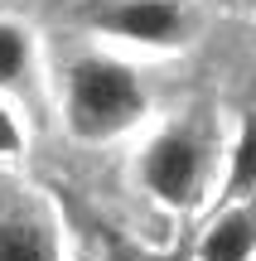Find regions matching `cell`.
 <instances>
[{
    "label": "cell",
    "instance_id": "obj_1",
    "mask_svg": "<svg viewBox=\"0 0 256 261\" xmlns=\"http://www.w3.org/2000/svg\"><path fill=\"white\" fill-rule=\"evenodd\" d=\"M58 92H63V121L77 140H111L131 130L150 107L135 63H126L111 48H77L58 68Z\"/></svg>",
    "mask_w": 256,
    "mask_h": 261
},
{
    "label": "cell",
    "instance_id": "obj_7",
    "mask_svg": "<svg viewBox=\"0 0 256 261\" xmlns=\"http://www.w3.org/2000/svg\"><path fill=\"white\" fill-rule=\"evenodd\" d=\"M251 189H256V112H247L242 136L227 155V198H242Z\"/></svg>",
    "mask_w": 256,
    "mask_h": 261
},
{
    "label": "cell",
    "instance_id": "obj_4",
    "mask_svg": "<svg viewBox=\"0 0 256 261\" xmlns=\"http://www.w3.org/2000/svg\"><path fill=\"white\" fill-rule=\"evenodd\" d=\"M39 77V39L24 19L0 15V97H29Z\"/></svg>",
    "mask_w": 256,
    "mask_h": 261
},
{
    "label": "cell",
    "instance_id": "obj_9",
    "mask_svg": "<svg viewBox=\"0 0 256 261\" xmlns=\"http://www.w3.org/2000/svg\"><path fill=\"white\" fill-rule=\"evenodd\" d=\"M247 5H251V10H256V0H247Z\"/></svg>",
    "mask_w": 256,
    "mask_h": 261
},
{
    "label": "cell",
    "instance_id": "obj_5",
    "mask_svg": "<svg viewBox=\"0 0 256 261\" xmlns=\"http://www.w3.org/2000/svg\"><path fill=\"white\" fill-rule=\"evenodd\" d=\"M256 252V208L237 203L203 232L198 242V261H251Z\"/></svg>",
    "mask_w": 256,
    "mask_h": 261
},
{
    "label": "cell",
    "instance_id": "obj_6",
    "mask_svg": "<svg viewBox=\"0 0 256 261\" xmlns=\"http://www.w3.org/2000/svg\"><path fill=\"white\" fill-rule=\"evenodd\" d=\"M0 261H58L53 232L34 218H0Z\"/></svg>",
    "mask_w": 256,
    "mask_h": 261
},
{
    "label": "cell",
    "instance_id": "obj_8",
    "mask_svg": "<svg viewBox=\"0 0 256 261\" xmlns=\"http://www.w3.org/2000/svg\"><path fill=\"white\" fill-rule=\"evenodd\" d=\"M24 150V126H19L15 107H10V97H0V160L19 155Z\"/></svg>",
    "mask_w": 256,
    "mask_h": 261
},
{
    "label": "cell",
    "instance_id": "obj_2",
    "mask_svg": "<svg viewBox=\"0 0 256 261\" xmlns=\"http://www.w3.org/2000/svg\"><path fill=\"white\" fill-rule=\"evenodd\" d=\"M68 19L97 39H116V44H135V48L174 54V48L193 44L189 0H77Z\"/></svg>",
    "mask_w": 256,
    "mask_h": 261
},
{
    "label": "cell",
    "instance_id": "obj_3",
    "mask_svg": "<svg viewBox=\"0 0 256 261\" xmlns=\"http://www.w3.org/2000/svg\"><path fill=\"white\" fill-rule=\"evenodd\" d=\"M208 165H213V145L198 126L174 121L160 136H150V145L140 150V184L150 189L160 203L169 208H189L203 198L208 184Z\"/></svg>",
    "mask_w": 256,
    "mask_h": 261
}]
</instances>
